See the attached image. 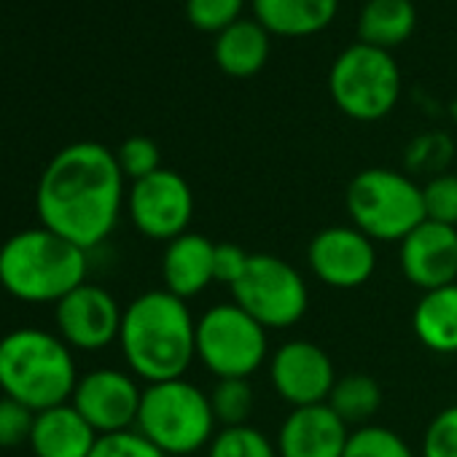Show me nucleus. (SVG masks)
<instances>
[{
	"label": "nucleus",
	"instance_id": "9d476101",
	"mask_svg": "<svg viewBox=\"0 0 457 457\" xmlns=\"http://www.w3.org/2000/svg\"><path fill=\"white\" fill-rule=\"evenodd\" d=\"M127 212L143 237L170 243L188 232L194 218V191L180 172L162 167L129 186Z\"/></svg>",
	"mask_w": 457,
	"mask_h": 457
},
{
	"label": "nucleus",
	"instance_id": "f257e3e1",
	"mask_svg": "<svg viewBox=\"0 0 457 457\" xmlns=\"http://www.w3.org/2000/svg\"><path fill=\"white\" fill-rule=\"evenodd\" d=\"M124 175L116 151L103 143H71L52 156L38 188L36 210L41 226L84 248L105 243L124 207Z\"/></svg>",
	"mask_w": 457,
	"mask_h": 457
},
{
	"label": "nucleus",
	"instance_id": "f03ea898",
	"mask_svg": "<svg viewBox=\"0 0 457 457\" xmlns=\"http://www.w3.org/2000/svg\"><path fill=\"white\" fill-rule=\"evenodd\" d=\"M119 345L129 371L148 385L180 379L196 361V320L170 291H145L124 307Z\"/></svg>",
	"mask_w": 457,
	"mask_h": 457
},
{
	"label": "nucleus",
	"instance_id": "a211bd4d",
	"mask_svg": "<svg viewBox=\"0 0 457 457\" xmlns=\"http://www.w3.org/2000/svg\"><path fill=\"white\" fill-rule=\"evenodd\" d=\"M100 433L68 401L36 414L30 449L36 457H89Z\"/></svg>",
	"mask_w": 457,
	"mask_h": 457
},
{
	"label": "nucleus",
	"instance_id": "b1692460",
	"mask_svg": "<svg viewBox=\"0 0 457 457\" xmlns=\"http://www.w3.org/2000/svg\"><path fill=\"white\" fill-rule=\"evenodd\" d=\"M212 417L220 428H237L248 425L253 406H256V393L251 379L243 377H228V379H215L212 390L207 393Z\"/></svg>",
	"mask_w": 457,
	"mask_h": 457
},
{
	"label": "nucleus",
	"instance_id": "7c9ffc66",
	"mask_svg": "<svg viewBox=\"0 0 457 457\" xmlns=\"http://www.w3.org/2000/svg\"><path fill=\"white\" fill-rule=\"evenodd\" d=\"M420 457H457V403L436 411L422 433Z\"/></svg>",
	"mask_w": 457,
	"mask_h": 457
},
{
	"label": "nucleus",
	"instance_id": "0eeeda50",
	"mask_svg": "<svg viewBox=\"0 0 457 457\" xmlns=\"http://www.w3.org/2000/svg\"><path fill=\"white\" fill-rule=\"evenodd\" d=\"M334 105L353 121H379L398 105L401 71L390 52L353 44L342 49L328 71Z\"/></svg>",
	"mask_w": 457,
	"mask_h": 457
},
{
	"label": "nucleus",
	"instance_id": "6e6552de",
	"mask_svg": "<svg viewBox=\"0 0 457 457\" xmlns=\"http://www.w3.org/2000/svg\"><path fill=\"white\" fill-rule=\"evenodd\" d=\"M270 355L267 328L235 302L215 304L196 320V361L215 377L251 379Z\"/></svg>",
	"mask_w": 457,
	"mask_h": 457
},
{
	"label": "nucleus",
	"instance_id": "a878e982",
	"mask_svg": "<svg viewBox=\"0 0 457 457\" xmlns=\"http://www.w3.org/2000/svg\"><path fill=\"white\" fill-rule=\"evenodd\" d=\"M342 457H417V454L395 430L382 425H363L350 433Z\"/></svg>",
	"mask_w": 457,
	"mask_h": 457
},
{
	"label": "nucleus",
	"instance_id": "1a4fd4ad",
	"mask_svg": "<svg viewBox=\"0 0 457 457\" xmlns=\"http://www.w3.org/2000/svg\"><path fill=\"white\" fill-rule=\"evenodd\" d=\"M228 291L232 302L267 331L296 326L310 307V291L302 272L272 253H253L248 272Z\"/></svg>",
	"mask_w": 457,
	"mask_h": 457
},
{
	"label": "nucleus",
	"instance_id": "aec40b11",
	"mask_svg": "<svg viewBox=\"0 0 457 457\" xmlns=\"http://www.w3.org/2000/svg\"><path fill=\"white\" fill-rule=\"evenodd\" d=\"M272 52V36L256 20H240L215 36L212 60L228 79H253L264 71Z\"/></svg>",
	"mask_w": 457,
	"mask_h": 457
},
{
	"label": "nucleus",
	"instance_id": "ddd939ff",
	"mask_svg": "<svg viewBox=\"0 0 457 457\" xmlns=\"http://www.w3.org/2000/svg\"><path fill=\"white\" fill-rule=\"evenodd\" d=\"M124 310L111 291L84 283L54 304V320L60 339L71 350L97 353L111 342H119Z\"/></svg>",
	"mask_w": 457,
	"mask_h": 457
},
{
	"label": "nucleus",
	"instance_id": "cd10ccee",
	"mask_svg": "<svg viewBox=\"0 0 457 457\" xmlns=\"http://www.w3.org/2000/svg\"><path fill=\"white\" fill-rule=\"evenodd\" d=\"M452 154H454V145L444 132H428V135H420L409 143L406 167L411 172H428L433 178V175L444 172Z\"/></svg>",
	"mask_w": 457,
	"mask_h": 457
},
{
	"label": "nucleus",
	"instance_id": "9b49d317",
	"mask_svg": "<svg viewBox=\"0 0 457 457\" xmlns=\"http://www.w3.org/2000/svg\"><path fill=\"white\" fill-rule=\"evenodd\" d=\"M307 267L323 286L353 291L371 280L377 248L355 226H326L307 245Z\"/></svg>",
	"mask_w": 457,
	"mask_h": 457
},
{
	"label": "nucleus",
	"instance_id": "20e7f679",
	"mask_svg": "<svg viewBox=\"0 0 457 457\" xmlns=\"http://www.w3.org/2000/svg\"><path fill=\"white\" fill-rule=\"evenodd\" d=\"M79 385L73 350L60 334L44 328H14L0 339V390L4 395L46 411L68 403Z\"/></svg>",
	"mask_w": 457,
	"mask_h": 457
},
{
	"label": "nucleus",
	"instance_id": "f704fd0d",
	"mask_svg": "<svg viewBox=\"0 0 457 457\" xmlns=\"http://www.w3.org/2000/svg\"><path fill=\"white\" fill-rule=\"evenodd\" d=\"M449 111H452V119H454V124H457V100L452 103V108H449Z\"/></svg>",
	"mask_w": 457,
	"mask_h": 457
},
{
	"label": "nucleus",
	"instance_id": "5701e85b",
	"mask_svg": "<svg viewBox=\"0 0 457 457\" xmlns=\"http://www.w3.org/2000/svg\"><path fill=\"white\" fill-rule=\"evenodd\" d=\"M326 403L347 428H363L371 425V417L382 409V387L369 374H347L337 379Z\"/></svg>",
	"mask_w": 457,
	"mask_h": 457
},
{
	"label": "nucleus",
	"instance_id": "4be33fe9",
	"mask_svg": "<svg viewBox=\"0 0 457 457\" xmlns=\"http://www.w3.org/2000/svg\"><path fill=\"white\" fill-rule=\"evenodd\" d=\"M417 6L411 0H366L358 14V41L377 49H395L414 36Z\"/></svg>",
	"mask_w": 457,
	"mask_h": 457
},
{
	"label": "nucleus",
	"instance_id": "412c9836",
	"mask_svg": "<svg viewBox=\"0 0 457 457\" xmlns=\"http://www.w3.org/2000/svg\"><path fill=\"white\" fill-rule=\"evenodd\" d=\"M411 328L422 347L438 355L457 353V283L425 291L411 312Z\"/></svg>",
	"mask_w": 457,
	"mask_h": 457
},
{
	"label": "nucleus",
	"instance_id": "c756f323",
	"mask_svg": "<svg viewBox=\"0 0 457 457\" xmlns=\"http://www.w3.org/2000/svg\"><path fill=\"white\" fill-rule=\"evenodd\" d=\"M116 162L121 167V175L127 180H140V178H148L154 175L156 170H162V154H159V145L145 137V135H132L127 137L119 151H116Z\"/></svg>",
	"mask_w": 457,
	"mask_h": 457
},
{
	"label": "nucleus",
	"instance_id": "2eb2a0df",
	"mask_svg": "<svg viewBox=\"0 0 457 457\" xmlns=\"http://www.w3.org/2000/svg\"><path fill=\"white\" fill-rule=\"evenodd\" d=\"M398 264L422 294L457 283V228L422 220L398 243Z\"/></svg>",
	"mask_w": 457,
	"mask_h": 457
},
{
	"label": "nucleus",
	"instance_id": "bb28decb",
	"mask_svg": "<svg viewBox=\"0 0 457 457\" xmlns=\"http://www.w3.org/2000/svg\"><path fill=\"white\" fill-rule=\"evenodd\" d=\"M245 0H186V20L202 33H223L243 20Z\"/></svg>",
	"mask_w": 457,
	"mask_h": 457
},
{
	"label": "nucleus",
	"instance_id": "473e14b6",
	"mask_svg": "<svg viewBox=\"0 0 457 457\" xmlns=\"http://www.w3.org/2000/svg\"><path fill=\"white\" fill-rule=\"evenodd\" d=\"M36 414L30 406L4 395L0 398V446H20L30 441Z\"/></svg>",
	"mask_w": 457,
	"mask_h": 457
},
{
	"label": "nucleus",
	"instance_id": "c85d7f7f",
	"mask_svg": "<svg viewBox=\"0 0 457 457\" xmlns=\"http://www.w3.org/2000/svg\"><path fill=\"white\" fill-rule=\"evenodd\" d=\"M422 202H425V220L457 228V175L454 172L433 175L422 186Z\"/></svg>",
	"mask_w": 457,
	"mask_h": 457
},
{
	"label": "nucleus",
	"instance_id": "7ed1b4c3",
	"mask_svg": "<svg viewBox=\"0 0 457 457\" xmlns=\"http://www.w3.org/2000/svg\"><path fill=\"white\" fill-rule=\"evenodd\" d=\"M87 251L46 226L25 228L0 245V286L28 304H57L87 283Z\"/></svg>",
	"mask_w": 457,
	"mask_h": 457
},
{
	"label": "nucleus",
	"instance_id": "f8f14e48",
	"mask_svg": "<svg viewBox=\"0 0 457 457\" xmlns=\"http://www.w3.org/2000/svg\"><path fill=\"white\" fill-rule=\"evenodd\" d=\"M337 379L339 377L328 353L307 339H291L270 358L272 390L291 409L326 403Z\"/></svg>",
	"mask_w": 457,
	"mask_h": 457
},
{
	"label": "nucleus",
	"instance_id": "39448f33",
	"mask_svg": "<svg viewBox=\"0 0 457 457\" xmlns=\"http://www.w3.org/2000/svg\"><path fill=\"white\" fill-rule=\"evenodd\" d=\"M215 425L207 393L186 377L143 387L135 430H140L167 457H186L210 446L218 433Z\"/></svg>",
	"mask_w": 457,
	"mask_h": 457
},
{
	"label": "nucleus",
	"instance_id": "423d86ee",
	"mask_svg": "<svg viewBox=\"0 0 457 457\" xmlns=\"http://www.w3.org/2000/svg\"><path fill=\"white\" fill-rule=\"evenodd\" d=\"M353 226L374 243H401L425 220L422 186L390 167L361 170L345 191Z\"/></svg>",
	"mask_w": 457,
	"mask_h": 457
},
{
	"label": "nucleus",
	"instance_id": "4468645a",
	"mask_svg": "<svg viewBox=\"0 0 457 457\" xmlns=\"http://www.w3.org/2000/svg\"><path fill=\"white\" fill-rule=\"evenodd\" d=\"M143 401V387L137 385L135 374L121 369H95L79 377L71 403L79 414L100 433H121L132 430L137 422Z\"/></svg>",
	"mask_w": 457,
	"mask_h": 457
},
{
	"label": "nucleus",
	"instance_id": "dca6fc26",
	"mask_svg": "<svg viewBox=\"0 0 457 457\" xmlns=\"http://www.w3.org/2000/svg\"><path fill=\"white\" fill-rule=\"evenodd\" d=\"M350 433L328 403L302 406L288 411L275 446L280 457H342Z\"/></svg>",
	"mask_w": 457,
	"mask_h": 457
},
{
	"label": "nucleus",
	"instance_id": "6ab92c4d",
	"mask_svg": "<svg viewBox=\"0 0 457 457\" xmlns=\"http://www.w3.org/2000/svg\"><path fill=\"white\" fill-rule=\"evenodd\" d=\"M251 9L270 36L310 38L337 20L339 0H251Z\"/></svg>",
	"mask_w": 457,
	"mask_h": 457
},
{
	"label": "nucleus",
	"instance_id": "72a5a7b5",
	"mask_svg": "<svg viewBox=\"0 0 457 457\" xmlns=\"http://www.w3.org/2000/svg\"><path fill=\"white\" fill-rule=\"evenodd\" d=\"M251 256L245 248L235 245V243H218L215 245V259H212V272H215V283L226 286V288H235L243 275L248 272Z\"/></svg>",
	"mask_w": 457,
	"mask_h": 457
},
{
	"label": "nucleus",
	"instance_id": "2f4dec72",
	"mask_svg": "<svg viewBox=\"0 0 457 457\" xmlns=\"http://www.w3.org/2000/svg\"><path fill=\"white\" fill-rule=\"evenodd\" d=\"M89 457H167L156 444H151L140 430L105 433L97 438Z\"/></svg>",
	"mask_w": 457,
	"mask_h": 457
},
{
	"label": "nucleus",
	"instance_id": "f3484780",
	"mask_svg": "<svg viewBox=\"0 0 457 457\" xmlns=\"http://www.w3.org/2000/svg\"><path fill=\"white\" fill-rule=\"evenodd\" d=\"M212 259H215V243L207 240L204 235L186 232L170 240L162 256L164 291H170L183 302L199 296L207 286L215 283Z\"/></svg>",
	"mask_w": 457,
	"mask_h": 457
},
{
	"label": "nucleus",
	"instance_id": "393cba45",
	"mask_svg": "<svg viewBox=\"0 0 457 457\" xmlns=\"http://www.w3.org/2000/svg\"><path fill=\"white\" fill-rule=\"evenodd\" d=\"M207 457H280L278 446L253 425L220 428L210 446Z\"/></svg>",
	"mask_w": 457,
	"mask_h": 457
}]
</instances>
